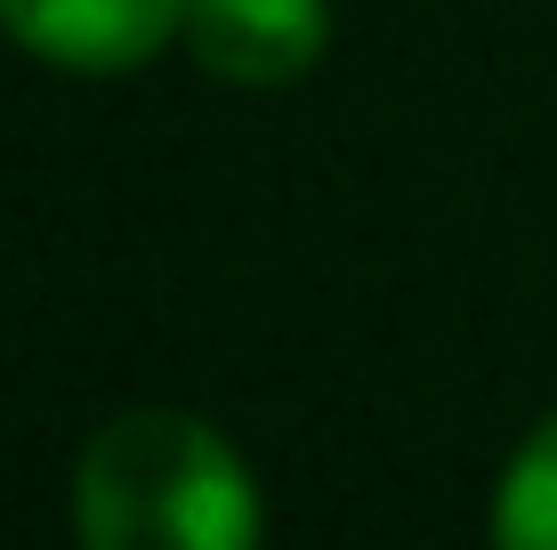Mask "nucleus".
<instances>
[{
	"label": "nucleus",
	"mask_w": 557,
	"mask_h": 550,
	"mask_svg": "<svg viewBox=\"0 0 557 550\" xmlns=\"http://www.w3.org/2000/svg\"><path fill=\"white\" fill-rule=\"evenodd\" d=\"M259 486L195 413H113L73 462V535L89 550H251Z\"/></svg>",
	"instance_id": "1"
},
{
	"label": "nucleus",
	"mask_w": 557,
	"mask_h": 550,
	"mask_svg": "<svg viewBox=\"0 0 557 550\" xmlns=\"http://www.w3.org/2000/svg\"><path fill=\"white\" fill-rule=\"evenodd\" d=\"M186 49L210 82L283 89L332 41V0H186Z\"/></svg>",
	"instance_id": "2"
},
{
	"label": "nucleus",
	"mask_w": 557,
	"mask_h": 550,
	"mask_svg": "<svg viewBox=\"0 0 557 550\" xmlns=\"http://www.w3.org/2000/svg\"><path fill=\"white\" fill-rule=\"evenodd\" d=\"M0 33L65 73H129L186 33V0H0Z\"/></svg>",
	"instance_id": "3"
},
{
	"label": "nucleus",
	"mask_w": 557,
	"mask_h": 550,
	"mask_svg": "<svg viewBox=\"0 0 557 550\" xmlns=\"http://www.w3.org/2000/svg\"><path fill=\"white\" fill-rule=\"evenodd\" d=\"M493 535L509 550H557V413H542L533 438L509 453L502 502H493Z\"/></svg>",
	"instance_id": "4"
}]
</instances>
